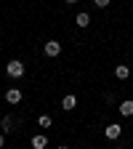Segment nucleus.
<instances>
[{"label":"nucleus","instance_id":"obj_1","mask_svg":"<svg viewBox=\"0 0 133 149\" xmlns=\"http://www.w3.org/2000/svg\"><path fill=\"white\" fill-rule=\"evenodd\" d=\"M6 72H8V77H22V74H24V64L22 61H19V59H13V61H8L6 64Z\"/></svg>","mask_w":133,"mask_h":149},{"label":"nucleus","instance_id":"obj_2","mask_svg":"<svg viewBox=\"0 0 133 149\" xmlns=\"http://www.w3.org/2000/svg\"><path fill=\"white\" fill-rule=\"evenodd\" d=\"M43 51H45L48 59H56V56L61 53V43H59V40H48V43L43 45Z\"/></svg>","mask_w":133,"mask_h":149},{"label":"nucleus","instance_id":"obj_3","mask_svg":"<svg viewBox=\"0 0 133 149\" xmlns=\"http://www.w3.org/2000/svg\"><path fill=\"white\" fill-rule=\"evenodd\" d=\"M104 136H107L109 141H115V139H120V136H123V125H117V123H112V125H107V128H104Z\"/></svg>","mask_w":133,"mask_h":149},{"label":"nucleus","instance_id":"obj_4","mask_svg":"<svg viewBox=\"0 0 133 149\" xmlns=\"http://www.w3.org/2000/svg\"><path fill=\"white\" fill-rule=\"evenodd\" d=\"M6 101L8 104H19V101H22V91H19V88H8L6 91Z\"/></svg>","mask_w":133,"mask_h":149},{"label":"nucleus","instance_id":"obj_5","mask_svg":"<svg viewBox=\"0 0 133 149\" xmlns=\"http://www.w3.org/2000/svg\"><path fill=\"white\" fill-rule=\"evenodd\" d=\"M45 146H48V136H43V133L32 136V149H45Z\"/></svg>","mask_w":133,"mask_h":149},{"label":"nucleus","instance_id":"obj_6","mask_svg":"<svg viewBox=\"0 0 133 149\" xmlns=\"http://www.w3.org/2000/svg\"><path fill=\"white\" fill-rule=\"evenodd\" d=\"M75 107H77V96H72V93H69V96H64L61 99V109H75Z\"/></svg>","mask_w":133,"mask_h":149},{"label":"nucleus","instance_id":"obj_7","mask_svg":"<svg viewBox=\"0 0 133 149\" xmlns=\"http://www.w3.org/2000/svg\"><path fill=\"white\" fill-rule=\"evenodd\" d=\"M128 74H130V67H125V64L115 67V77H117V80H128Z\"/></svg>","mask_w":133,"mask_h":149},{"label":"nucleus","instance_id":"obj_8","mask_svg":"<svg viewBox=\"0 0 133 149\" xmlns=\"http://www.w3.org/2000/svg\"><path fill=\"white\" fill-rule=\"evenodd\" d=\"M120 115H123V117H133V101H130V99L120 104Z\"/></svg>","mask_w":133,"mask_h":149},{"label":"nucleus","instance_id":"obj_9","mask_svg":"<svg viewBox=\"0 0 133 149\" xmlns=\"http://www.w3.org/2000/svg\"><path fill=\"white\" fill-rule=\"evenodd\" d=\"M75 24H77V27H83V29H85V27L91 24V16H88L85 11H83V13H77V16H75Z\"/></svg>","mask_w":133,"mask_h":149},{"label":"nucleus","instance_id":"obj_10","mask_svg":"<svg viewBox=\"0 0 133 149\" xmlns=\"http://www.w3.org/2000/svg\"><path fill=\"white\" fill-rule=\"evenodd\" d=\"M0 128H3L6 133H8V130H13V117H3V120H0Z\"/></svg>","mask_w":133,"mask_h":149},{"label":"nucleus","instance_id":"obj_11","mask_svg":"<svg viewBox=\"0 0 133 149\" xmlns=\"http://www.w3.org/2000/svg\"><path fill=\"white\" fill-rule=\"evenodd\" d=\"M37 123H40V128H51L53 125V120H51V115H43L40 120H37Z\"/></svg>","mask_w":133,"mask_h":149},{"label":"nucleus","instance_id":"obj_12","mask_svg":"<svg viewBox=\"0 0 133 149\" xmlns=\"http://www.w3.org/2000/svg\"><path fill=\"white\" fill-rule=\"evenodd\" d=\"M93 3H96V6H99V8H107V6H109V3H112V0H93Z\"/></svg>","mask_w":133,"mask_h":149},{"label":"nucleus","instance_id":"obj_13","mask_svg":"<svg viewBox=\"0 0 133 149\" xmlns=\"http://www.w3.org/2000/svg\"><path fill=\"white\" fill-rule=\"evenodd\" d=\"M3 144H6V136H3V133H0V149H3Z\"/></svg>","mask_w":133,"mask_h":149},{"label":"nucleus","instance_id":"obj_14","mask_svg":"<svg viewBox=\"0 0 133 149\" xmlns=\"http://www.w3.org/2000/svg\"><path fill=\"white\" fill-rule=\"evenodd\" d=\"M67 3H77V0H67Z\"/></svg>","mask_w":133,"mask_h":149},{"label":"nucleus","instance_id":"obj_15","mask_svg":"<svg viewBox=\"0 0 133 149\" xmlns=\"http://www.w3.org/2000/svg\"><path fill=\"white\" fill-rule=\"evenodd\" d=\"M59 149H69V146H59Z\"/></svg>","mask_w":133,"mask_h":149}]
</instances>
